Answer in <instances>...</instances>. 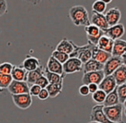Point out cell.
Returning <instances> with one entry per match:
<instances>
[{"label":"cell","instance_id":"cell-1","mask_svg":"<svg viewBox=\"0 0 126 123\" xmlns=\"http://www.w3.org/2000/svg\"><path fill=\"white\" fill-rule=\"evenodd\" d=\"M68 16L76 26H87L91 24L89 14L86 8L83 5H75L70 8Z\"/></svg>","mask_w":126,"mask_h":123},{"label":"cell","instance_id":"cell-2","mask_svg":"<svg viewBox=\"0 0 126 123\" xmlns=\"http://www.w3.org/2000/svg\"><path fill=\"white\" fill-rule=\"evenodd\" d=\"M92 47L93 45L87 43L84 46H78L74 43V49L72 54H69V58H77L83 64L92 59Z\"/></svg>","mask_w":126,"mask_h":123},{"label":"cell","instance_id":"cell-3","mask_svg":"<svg viewBox=\"0 0 126 123\" xmlns=\"http://www.w3.org/2000/svg\"><path fill=\"white\" fill-rule=\"evenodd\" d=\"M103 110L110 121L113 122L123 121V112H124L123 103H118L113 106H107V107L104 106Z\"/></svg>","mask_w":126,"mask_h":123},{"label":"cell","instance_id":"cell-4","mask_svg":"<svg viewBox=\"0 0 126 123\" xmlns=\"http://www.w3.org/2000/svg\"><path fill=\"white\" fill-rule=\"evenodd\" d=\"M104 105L103 104H97L94 107H93L90 114V121H97L100 123H124V121L121 122H113L108 119L103 110Z\"/></svg>","mask_w":126,"mask_h":123},{"label":"cell","instance_id":"cell-5","mask_svg":"<svg viewBox=\"0 0 126 123\" xmlns=\"http://www.w3.org/2000/svg\"><path fill=\"white\" fill-rule=\"evenodd\" d=\"M85 32L86 34L88 43L93 46H97L100 37L105 35L103 30L93 24H89L85 27Z\"/></svg>","mask_w":126,"mask_h":123},{"label":"cell","instance_id":"cell-6","mask_svg":"<svg viewBox=\"0 0 126 123\" xmlns=\"http://www.w3.org/2000/svg\"><path fill=\"white\" fill-rule=\"evenodd\" d=\"M11 96L14 104L20 109L25 110L32 105V96L30 93L11 95Z\"/></svg>","mask_w":126,"mask_h":123},{"label":"cell","instance_id":"cell-7","mask_svg":"<svg viewBox=\"0 0 126 123\" xmlns=\"http://www.w3.org/2000/svg\"><path fill=\"white\" fill-rule=\"evenodd\" d=\"M62 66L66 74H72L83 70V63L77 58H69Z\"/></svg>","mask_w":126,"mask_h":123},{"label":"cell","instance_id":"cell-8","mask_svg":"<svg viewBox=\"0 0 126 123\" xmlns=\"http://www.w3.org/2000/svg\"><path fill=\"white\" fill-rule=\"evenodd\" d=\"M7 89L11 95L30 93V85L26 81L12 80Z\"/></svg>","mask_w":126,"mask_h":123},{"label":"cell","instance_id":"cell-9","mask_svg":"<svg viewBox=\"0 0 126 123\" xmlns=\"http://www.w3.org/2000/svg\"><path fill=\"white\" fill-rule=\"evenodd\" d=\"M123 65L122 59L119 56H111L106 62L104 64L103 71L105 73V76L111 75L117 68Z\"/></svg>","mask_w":126,"mask_h":123},{"label":"cell","instance_id":"cell-10","mask_svg":"<svg viewBox=\"0 0 126 123\" xmlns=\"http://www.w3.org/2000/svg\"><path fill=\"white\" fill-rule=\"evenodd\" d=\"M105 78V73L103 70L101 71H95L85 72L82 77V83L83 84H89V83H97L99 84L100 82Z\"/></svg>","mask_w":126,"mask_h":123},{"label":"cell","instance_id":"cell-11","mask_svg":"<svg viewBox=\"0 0 126 123\" xmlns=\"http://www.w3.org/2000/svg\"><path fill=\"white\" fill-rule=\"evenodd\" d=\"M124 32H125V29H124V25L122 23H117V24L113 25L111 27H109L108 29L105 30L104 33L109 38L116 41L122 38L123 35H124Z\"/></svg>","mask_w":126,"mask_h":123},{"label":"cell","instance_id":"cell-12","mask_svg":"<svg viewBox=\"0 0 126 123\" xmlns=\"http://www.w3.org/2000/svg\"><path fill=\"white\" fill-rule=\"evenodd\" d=\"M91 24H93L95 26H97L98 28H99L101 30H103L104 32L106 29H108L109 25L108 23L106 21V18L105 16V14H100V13H97L93 11L92 14V17L90 19Z\"/></svg>","mask_w":126,"mask_h":123},{"label":"cell","instance_id":"cell-13","mask_svg":"<svg viewBox=\"0 0 126 123\" xmlns=\"http://www.w3.org/2000/svg\"><path fill=\"white\" fill-rule=\"evenodd\" d=\"M109 27H111L119 23L121 20V11L117 7L110 8L105 14Z\"/></svg>","mask_w":126,"mask_h":123},{"label":"cell","instance_id":"cell-14","mask_svg":"<svg viewBox=\"0 0 126 123\" xmlns=\"http://www.w3.org/2000/svg\"><path fill=\"white\" fill-rule=\"evenodd\" d=\"M117 86V83H116V80L111 74L109 75V76H105L103 80L98 84V89L104 90L105 93L108 94L110 92H111Z\"/></svg>","mask_w":126,"mask_h":123},{"label":"cell","instance_id":"cell-15","mask_svg":"<svg viewBox=\"0 0 126 123\" xmlns=\"http://www.w3.org/2000/svg\"><path fill=\"white\" fill-rule=\"evenodd\" d=\"M111 56V54L98 48L97 46H93L92 47V59H95L102 64H105Z\"/></svg>","mask_w":126,"mask_h":123},{"label":"cell","instance_id":"cell-16","mask_svg":"<svg viewBox=\"0 0 126 123\" xmlns=\"http://www.w3.org/2000/svg\"><path fill=\"white\" fill-rule=\"evenodd\" d=\"M47 70L51 72L57 73V74L62 75L64 72L63 71V66L61 62L57 60L56 59H54L53 56H50L48 58V60L47 62V66H46Z\"/></svg>","mask_w":126,"mask_h":123},{"label":"cell","instance_id":"cell-17","mask_svg":"<svg viewBox=\"0 0 126 123\" xmlns=\"http://www.w3.org/2000/svg\"><path fill=\"white\" fill-rule=\"evenodd\" d=\"M113 43H114V41L112 40V39L109 38L108 36L104 35H102L99 40H98L97 47H98V48L102 49V50L105 51V52L111 54L112 48H113Z\"/></svg>","mask_w":126,"mask_h":123},{"label":"cell","instance_id":"cell-18","mask_svg":"<svg viewBox=\"0 0 126 123\" xmlns=\"http://www.w3.org/2000/svg\"><path fill=\"white\" fill-rule=\"evenodd\" d=\"M28 71L23 67V66H14L11 75L13 80L17 81H26Z\"/></svg>","mask_w":126,"mask_h":123},{"label":"cell","instance_id":"cell-19","mask_svg":"<svg viewBox=\"0 0 126 123\" xmlns=\"http://www.w3.org/2000/svg\"><path fill=\"white\" fill-rule=\"evenodd\" d=\"M22 66L27 71H30L37 69L41 66V62L37 58L33 56H27L26 59L23 60Z\"/></svg>","mask_w":126,"mask_h":123},{"label":"cell","instance_id":"cell-20","mask_svg":"<svg viewBox=\"0 0 126 123\" xmlns=\"http://www.w3.org/2000/svg\"><path fill=\"white\" fill-rule=\"evenodd\" d=\"M104 69V64L95 60L93 59H90L87 62L83 64V70L85 72H89V71H101Z\"/></svg>","mask_w":126,"mask_h":123},{"label":"cell","instance_id":"cell-21","mask_svg":"<svg viewBox=\"0 0 126 123\" xmlns=\"http://www.w3.org/2000/svg\"><path fill=\"white\" fill-rule=\"evenodd\" d=\"M74 49V43L72 41L67 40V38H64L60 41V43L56 46V50L65 53V54H70L73 53Z\"/></svg>","mask_w":126,"mask_h":123},{"label":"cell","instance_id":"cell-22","mask_svg":"<svg viewBox=\"0 0 126 123\" xmlns=\"http://www.w3.org/2000/svg\"><path fill=\"white\" fill-rule=\"evenodd\" d=\"M124 53H126V41L121 40V39L114 41L111 55L121 57Z\"/></svg>","mask_w":126,"mask_h":123},{"label":"cell","instance_id":"cell-23","mask_svg":"<svg viewBox=\"0 0 126 123\" xmlns=\"http://www.w3.org/2000/svg\"><path fill=\"white\" fill-rule=\"evenodd\" d=\"M44 73V68L43 66L41 65L37 69L34 70V71H28V74H27V80L26 82L30 84H34L35 83L37 79H38L40 77H42Z\"/></svg>","mask_w":126,"mask_h":123},{"label":"cell","instance_id":"cell-24","mask_svg":"<svg viewBox=\"0 0 126 123\" xmlns=\"http://www.w3.org/2000/svg\"><path fill=\"white\" fill-rule=\"evenodd\" d=\"M112 76L115 78L117 85H120L126 83V66L124 65L120 66L112 73Z\"/></svg>","mask_w":126,"mask_h":123},{"label":"cell","instance_id":"cell-25","mask_svg":"<svg viewBox=\"0 0 126 123\" xmlns=\"http://www.w3.org/2000/svg\"><path fill=\"white\" fill-rule=\"evenodd\" d=\"M44 76L47 78V81H48L49 83H61V82H63V79L65 78L66 77V73H63L62 75L57 74V73L54 72H51L49 71L47 68H44Z\"/></svg>","mask_w":126,"mask_h":123},{"label":"cell","instance_id":"cell-26","mask_svg":"<svg viewBox=\"0 0 126 123\" xmlns=\"http://www.w3.org/2000/svg\"><path fill=\"white\" fill-rule=\"evenodd\" d=\"M118 103H120V102H119V97L118 95H117V87H116L111 92H110V93H108L106 95L105 102H103V105L107 107V106H113Z\"/></svg>","mask_w":126,"mask_h":123},{"label":"cell","instance_id":"cell-27","mask_svg":"<svg viewBox=\"0 0 126 123\" xmlns=\"http://www.w3.org/2000/svg\"><path fill=\"white\" fill-rule=\"evenodd\" d=\"M46 89L48 91L49 97L54 98V97L58 96L62 91L63 82H61V83H48V85L46 87Z\"/></svg>","mask_w":126,"mask_h":123},{"label":"cell","instance_id":"cell-28","mask_svg":"<svg viewBox=\"0 0 126 123\" xmlns=\"http://www.w3.org/2000/svg\"><path fill=\"white\" fill-rule=\"evenodd\" d=\"M107 94L105 93L104 90L98 89L97 91H95L94 93L92 94V98L94 101L96 103L98 104H103V102H105V97H106Z\"/></svg>","mask_w":126,"mask_h":123},{"label":"cell","instance_id":"cell-29","mask_svg":"<svg viewBox=\"0 0 126 123\" xmlns=\"http://www.w3.org/2000/svg\"><path fill=\"white\" fill-rule=\"evenodd\" d=\"M107 4L104 3L101 0H96L92 5V11L97 13H100V14H104L106 10Z\"/></svg>","mask_w":126,"mask_h":123},{"label":"cell","instance_id":"cell-30","mask_svg":"<svg viewBox=\"0 0 126 123\" xmlns=\"http://www.w3.org/2000/svg\"><path fill=\"white\" fill-rule=\"evenodd\" d=\"M11 74H4L0 71V89H6L12 81Z\"/></svg>","mask_w":126,"mask_h":123},{"label":"cell","instance_id":"cell-31","mask_svg":"<svg viewBox=\"0 0 126 123\" xmlns=\"http://www.w3.org/2000/svg\"><path fill=\"white\" fill-rule=\"evenodd\" d=\"M51 56H53L54 59H56L59 62H61V64H64V63L69 59V54L61 52V51H58V50H56V49L54 51H53L52 55Z\"/></svg>","mask_w":126,"mask_h":123},{"label":"cell","instance_id":"cell-32","mask_svg":"<svg viewBox=\"0 0 126 123\" xmlns=\"http://www.w3.org/2000/svg\"><path fill=\"white\" fill-rule=\"evenodd\" d=\"M117 90L119 97V102H120V103H124V102L126 99V83L117 85Z\"/></svg>","mask_w":126,"mask_h":123},{"label":"cell","instance_id":"cell-33","mask_svg":"<svg viewBox=\"0 0 126 123\" xmlns=\"http://www.w3.org/2000/svg\"><path fill=\"white\" fill-rule=\"evenodd\" d=\"M13 65L10 62L0 63V71L4 74H11L13 69Z\"/></svg>","mask_w":126,"mask_h":123},{"label":"cell","instance_id":"cell-34","mask_svg":"<svg viewBox=\"0 0 126 123\" xmlns=\"http://www.w3.org/2000/svg\"><path fill=\"white\" fill-rule=\"evenodd\" d=\"M35 84H37V85H39V86L41 87L42 89H44V88H46V87L48 85V81H47V78H46L44 75H42V77H40V78H38V79L35 81Z\"/></svg>","mask_w":126,"mask_h":123},{"label":"cell","instance_id":"cell-35","mask_svg":"<svg viewBox=\"0 0 126 123\" xmlns=\"http://www.w3.org/2000/svg\"><path fill=\"white\" fill-rule=\"evenodd\" d=\"M41 90H42V88H41L39 85L34 83V84H32L31 86L30 87V96H38V94L40 93Z\"/></svg>","mask_w":126,"mask_h":123},{"label":"cell","instance_id":"cell-36","mask_svg":"<svg viewBox=\"0 0 126 123\" xmlns=\"http://www.w3.org/2000/svg\"><path fill=\"white\" fill-rule=\"evenodd\" d=\"M8 11V5L6 0H0V16H4Z\"/></svg>","mask_w":126,"mask_h":123},{"label":"cell","instance_id":"cell-37","mask_svg":"<svg viewBox=\"0 0 126 123\" xmlns=\"http://www.w3.org/2000/svg\"><path fill=\"white\" fill-rule=\"evenodd\" d=\"M79 93L81 96H87L90 94L89 89H88L87 84H82L79 88Z\"/></svg>","mask_w":126,"mask_h":123},{"label":"cell","instance_id":"cell-38","mask_svg":"<svg viewBox=\"0 0 126 123\" xmlns=\"http://www.w3.org/2000/svg\"><path fill=\"white\" fill-rule=\"evenodd\" d=\"M37 97H38L40 100H47V98L49 97V94H48V91L47 90V89L44 88V89H42L40 91V93L38 94V96H37Z\"/></svg>","mask_w":126,"mask_h":123},{"label":"cell","instance_id":"cell-39","mask_svg":"<svg viewBox=\"0 0 126 123\" xmlns=\"http://www.w3.org/2000/svg\"><path fill=\"white\" fill-rule=\"evenodd\" d=\"M87 86L91 94L94 93L95 91H97L98 90V84H97V83H89V84H87Z\"/></svg>","mask_w":126,"mask_h":123},{"label":"cell","instance_id":"cell-40","mask_svg":"<svg viewBox=\"0 0 126 123\" xmlns=\"http://www.w3.org/2000/svg\"><path fill=\"white\" fill-rule=\"evenodd\" d=\"M22 1H24L30 4H33V5H38L42 0H22Z\"/></svg>","mask_w":126,"mask_h":123},{"label":"cell","instance_id":"cell-41","mask_svg":"<svg viewBox=\"0 0 126 123\" xmlns=\"http://www.w3.org/2000/svg\"><path fill=\"white\" fill-rule=\"evenodd\" d=\"M121 59H122V62H123V65L126 66V53H124L122 56H121Z\"/></svg>","mask_w":126,"mask_h":123},{"label":"cell","instance_id":"cell-42","mask_svg":"<svg viewBox=\"0 0 126 123\" xmlns=\"http://www.w3.org/2000/svg\"><path fill=\"white\" fill-rule=\"evenodd\" d=\"M101 1H103V2L105 3L106 4H110V3L112 2V0H101Z\"/></svg>","mask_w":126,"mask_h":123},{"label":"cell","instance_id":"cell-43","mask_svg":"<svg viewBox=\"0 0 126 123\" xmlns=\"http://www.w3.org/2000/svg\"><path fill=\"white\" fill-rule=\"evenodd\" d=\"M124 114V115L126 116V107H124V112H123Z\"/></svg>","mask_w":126,"mask_h":123},{"label":"cell","instance_id":"cell-44","mask_svg":"<svg viewBox=\"0 0 126 123\" xmlns=\"http://www.w3.org/2000/svg\"><path fill=\"white\" fill-rule=\"evenodd\" d=\"M123 105H124V107H126V99H125V101L124 102V103H123Z\"/></svg>","mask_w":126,"mask_h":123},{"label":"cell","instance_id":"cell-45","mask_svg":"<svg viewBox=\"0 0 126 123\" xmlns=\"http://www.w3.org/2000/svg\"><path fill=\"white\" fill-rule=\"evenodd\" d=\"M88 123H100V122H97V121H90Z\"/></svg>","mask_w":126,"mask_h":123}]
</instances>
